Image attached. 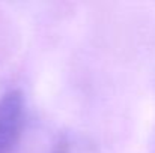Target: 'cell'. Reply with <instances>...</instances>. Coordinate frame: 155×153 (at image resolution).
Segmentation results:
<instances>
[{
    "label": "cell",
    "instance_id": "1",
    "mask_svg": "<svg viewBox=\"0 0 155 153\" xmlns=\"http://www.w3.org/2000/svg\"><path fill=\"white\" fill-rule=\"evenodd\" d=\"M26 122V102L20 90L0 96V153H11L17 146Z\"/></svg>",
    "mask_w": 155,
    "mask_h": 153
}]
</instances>
